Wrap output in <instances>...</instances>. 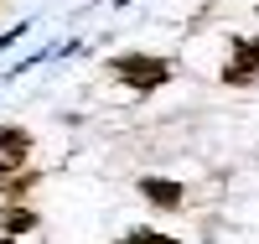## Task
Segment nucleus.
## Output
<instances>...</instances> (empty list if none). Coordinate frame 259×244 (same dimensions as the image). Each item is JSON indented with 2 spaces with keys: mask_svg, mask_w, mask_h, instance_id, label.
<instances>
[{
  "mask_svg": "<svg viewBox=\"0 0 259 244\" xmlns=\"http://www.w3.org/2000/svg\"><path fill=\"white\" fill-rule=\"evenodd\" d=\"M109 73L130 88V94H156V88H166L171 83V62L166 57H156V52H119V57H109Z\"/></svg>",
  "mask_w": 259,
  "mask_h": 244,
  "instance_id": "f257e3e1",
  "label": "nucleus"
},
{
  "mask_svg": "<svg viewBox=\"0 0 259 244\" xmlns=\"http://www.w3.org/2000/svg\"><path fill=\"white\" fill-rule=\"evenodd\" d=\"M223 83H228V88L259 83V37H233L228 62H223Z\"/></svg>",
  "mask_w": 259,
  "mask_h": 244,
  "instance_id": "f03ea898",
  "label": "nucleus"
},
{
  "mask_svg": "<svg viewBox=\"0 0 259 244\" xmlns=\"http://www.w3.org/2000/svg\"><path fill=\"white\" fill-rule=\"evenodd\" d=\"M26 156H31V135H26L21 125H0V182L21 177Z\"/></svg>",
  "mask_w": 259,
  "mask_h": 244,
  "instance_id": "7ed1b4c3",
  "label": "nucleus"
},
{
  "mask_svg": "<svg viewBox=\"0 0 259 244\" xmlns=\"http://www.w3.org/2000/svg\"><path fill=\"white\" fill-rule=\"evenodd\" d=\"M140 197L171 213V208H182V203H187V187H182V182H171V177H140Z\"/></svg>",
  "mask_w": 259,
  "mask_h": 244,
  "instance_id": "20e7f679",
  "label": "nucleus"
},
{
  "mask_svg": "<svg viewBox=\"0 0 259 244\" xmlns=\"http://www.w3.org/2000/svg\"><path fill=\"white\" fill-rule=\"evenodd\" d=\"M36 229V213L31 208H21V203H6L0 208V244H21Z\"/></svg>",
  "mask_w": 259,
  "mask_h": 244,
  "instance_id": "39448f33",
  "label": "nucleus"
},
{
  "mask_svg": "<svg viewBox=\"0 0 259 244\" xmlns=\"http://www.w3.org/2000/svg\"><path fill=\"white\" fill-rule=\"evenodd\" d=\"M114 244H182V239H171V234H161V229H130V234H119Z\"/></svg>",
  "mask_w": 259,
  "mask_h": 244,
  "instance_id": "423d86ee",
  "label": "nucleus"
}]
</instances>
